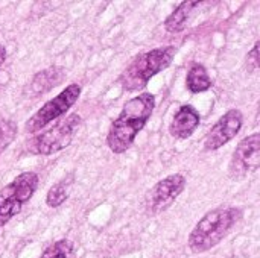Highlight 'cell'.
I'll return each instance as SVG.
<instances>
[{
    "instance_id": "1",
    "label": "cell",
    "mask_w": 260,
    "mask_h": 258,
    "mask_svg": "<svg viewBox=\"0 0 260 258\" xmlns=\"http://www.w3.org/2000/svg\"><path fill=\"white\" fill-rule=\"evenodd\" d=\"M154 108L155 97L151 93H142L129 99L110 126L107 135L108 148L114 154L126 152L133 146L137 134L145 128V125L151 119Z\"/></svg>"
},
{
    "instance_id": "2",
    "label": "cell",
    "mask_w": 260,
    "mask_h": 258,
    "mask_svg": "<svg viewBox=\"0 0 260 258\" xmlns=\"http://www.w3.org/2000/svg\"><path fill=\"white\" fill-rule=\"evenodd\" d=\"M242 210L236 207H219L207 214L195 225L189 236V248L195 254H203L219 245L224 237L241 220Z\"/></svg>"
},
{
    "instance_id": "3",
    "label": "cell",
    "mask_w": 260,
    "mask_h": 258,
    "mask_svg": "<svg viewBox=\"0 0 260 258\" xmlns=\"http://www.w3.org/2000/svg\"><path fill=\"white\" fill-rule=\"evenodd\" d=\"M175 52L177 49L174 46H165L137 55L117 79L122 90L133 93L146 88L151 78L166 70L172 64Z\"/></svg>"
},
{
    "instance_id": "4",
    "label": "cell",
    "mask_w": 260,
    "mask_h": 258,
    "mask_svg": "<svg viewBox=\"0 0 260 258\" xmlns=\"http://www.w3.org/2000/svg\"><path fill=\"white\" fill-rule=\"evenodd\" d=\"M81 116L79 114H70L67 117L59 119L52 128L47 131L35 135L27 143L29 152L35 155H53L67 146H70L73 137L81 128Z\"/></svg>"
},
{
    "instance_id": "5",
    "label": "cell",
    "mask_w": 260,
    "mask_h": 258,
    "mask_svg": "<svg viewBox=\"0 0 260 258\" xmlns=\"http://www.w3.org/2000/svg\"><path fill=\"white\" fill-rule=\"evenodd\" d=\"M35 172H23L0 190V228L17 216L38 187Z\"/></svg>"
},
{
    "instance_id": "6",
    "label": "cell",
    "mask_w": 260,
    "mask_h": 258,
    "mask_svg": "<svg viewBox=\"0 0 260 258\" xmlns=\"http://www.w3.org/2000/svg\"><path fill=\"white\" fill-rule=\"evenodd\" d=\"M81 96V87L78 84L67 85L58 96L46 102L24 125V129L27 134H35L41 129H44L49 123L53 120H58L62 117L79 99Z\"/></svg>"
},
{
    "instance_id": "7",
    "label": "cell",
    "mask_w": 260,
    "mask_h": 258,
    "mask_svg": "<svg viewBox=\"0 0 260 258\" xmlns=\"http://www.w3.org/2000/svg\"><path fill=\"white\" fill-rule=\"evenodd\" d=\"M260 167V134L254 132L245 137L235 149L230 160L229 173L232 179H244Z\"/></svg>"
},
{
    "instance_id": "8",
    "label": "cell",
    "mask_w": 260,
    "mask_h": 258,
    "mask_svg": "<svg viewBox=\"0 0 260 258\" xmlns=\"http://www.w3.org/2000/svg\"><path fill=\"white\" fill-rule=\"evenodd\" d=\"M184 187H186V178L180 173L169 175L168 178L158 181L148 193L146 198L148 211L154 216L166 211L175 202V199L183 193Z\"/></svg>"
},
{
    "instance_id": "9",
    "label": "cell",
    "mask_w": 260,
    "mask_h": 258,
    "mask_svg": "<svg viewBox=\"0 0 260 258\" xmlns=\"http://www.w3.org/2000/svg\"><path fill=\"white\" fill-rule=\"evenodd\" d=\"M244 116L239 109H229L207 132L204 138L206 151H218L229 141H232L241 131Z\"/></svg>"
},
{
    "instance_id": "10",
    "label": "cell",
    "mask_w": 260,
    "mask_h": 258,
    "mask_svg": "<svg viewBox=\"0 0 260 258\" xmlns=\"http://www.w3.org/2000/svg\"><path fill=\"white\" fill-rule=\"evenodd\" d=\"M201 123L200 113L192 105H183L174 114V119L169 125V132L178 140H186L193 135Z\"/></svg>"
},
{
    "instance_id": "11",
    "label": "cell",
    "mask_w": 260,
    "mask_h": 258,
    "mask_svg": "<svg viewBox=\"0 0 260 258\" xmlns=\"http://www.w3.org/2000/svg\"><path fill=\"white\" fill-rule=\"evenodd\" d=\"M66 78V71L61 67H49L43 71H38L32 82H30V91L34 94H44L59 85L62 79Z\"/></svg>"
},
{
    "instance_id": "12",
    "label": "cell",
    "mask_w": 260,
    "mask_h": 258,
    "mask_svg": "<svg viewBox=\"0 0 260 258\" xmlns=\"http://www.w3.org/2000/svg\"><path fill=\"white\" fill-rule=\"evenodd\" d=\"M197 6H200V2H183L180 6H177L165 21L166 30L171 33L181 32L186 27V24L190 18V14Z\"/></svg>"
},
{
    "instance_id": "13",
    "label": "cell",
    "mask_w": 260,
    "mask_h": 258,
    "mask_svg": "<svg viewBox=\"0 0 260 258\" xmlns=\"http://www.w3.org/2000/svg\"><path fill=\"white\" fill-rule=\"evenodd\" d=\"M186 87L192 94H198L207 91L212 87V79L207 73V68L203 64H192L187 76H186Z\"/></svg>"
},
{
    "instance_id": "14",
    "label": "cell",
    "mask_w": 260,
    "mask_h": 258,
    "mask_svg": "<svg viewBox=\"0 0 260 258\" xmlns=\"http://www.w3.org/2000/svg\"><path fill=\"white\" fill-rule=\"evenodd\" d=\"M73 179L72 178H64L59 182H56L55 186L50 187V190L47 192L46 196V204L50 208H56L59 207L62 202H66V199L69 198V192H70V186H72Z\"/></svg>"
},
{
    "instance_id": "15",
    "label": "cell",
    "mask_w": 260,
    "mask_h": 258,
    "mask_svg": "<svg viewBox=\"0 0 260 258\" xmlns=\"http://www.w3.org/2000/svg\"><path fill=\"white\" fill-rule=\"evenodd\" d=\"M73 257V243L67 239L58 240L46 248L40 258H72Z\"/></svg>"
},
{
    "instance_id": "16",
    "label": "cell",
    "mask_w": 260,
    "mask_h": 258,
    "mask_svg": "<svg viewBox=\"0 0 260 258\" xmlns=\"http://www.w3.org/2000/svg\"><path fill=\"white\" fill-rule=\"evenodd\" d=\"M17 135V123L9 119L0 117V155L11 146Z\"/></svg>"
},
{
    "instance_id": "17",
    "label": "cell",
    "mask_w": 260,
    "mask_h": 258,
    "mask_svg": "<svg viewBox=\"0 0 260 258\" xmlns=\"http://www.w3.org/2000/svg\"><path fill=\"white\" fill-rule=\"evenodd\" d=\"M247 65L251 71L259 68V41L254 43L253 49L247 55Z\"/></svg>"
},
{
    "instance_id": "18",
    "label": "cell",
    "mask_w": 260,
    "mask_h": 258,
    "mask_svg": "<svg viewBox=\"0 0 260 258\" xmlns=\"http://www.w3.org/2000/svg\"><path fill=\"white\" fill-rule=\"evenodd\" d=\"M5 59H6V49L0 44V67L5 62Z\"/></svg>"
}]
</instances>
